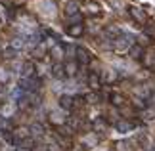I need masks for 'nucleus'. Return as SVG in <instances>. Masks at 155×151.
<instances>
[{
	"mask_svg": "<svg viewBox=\"0 0 155 151\" xmlns=\"http://www.w3.org/2000/svg\"><path fill=\"white\" fill-rule=\"evenodd\" d=\"M132 46H134V42H132L130 34H119V37L113 40V50L115 52H127Z\"/></svg>",
	"mask_w": 155,
	"mask_h": 151,
	"instance_id": "1",
	"label": "nucleus"
},
{
	"mask_svg": "<svg viewBox=\"0 0 155 151\" xmlns=\"http://www.w3.org/2000/svg\"><path fill=\"white\" fill-rule=\"evenodd\" d=\"M75 54H77V59H79L81 65H88V63L92 61V54L88 52L86 48H77Z\"/></svg>",
	"mask_w": 155,
	"mask_h": 151,
	"instance_id": "2",
	"label": "nucleus"
},
{
	"mask_svg": "<svg viewBox=\"0 0 155 151\" xmlns=\"http://www.w3.org/2000/svg\"><path fill=\"white\" fill-rule=\"evenodd\" d=\"M128 14L134 17V21H136V23L144 25V21H146V14H144V11H142L140 8H136V6H130V8H128Z\"/></svg>",
	"mask_w": 155,
	"mask_h": 151,
	"instance_id": "3",
	"label": "nucleus"
},
{
	"mask_svg": "<svg viewBox=\"0 0 155 151\" xmlns=\"http://www.w3.org/2000/svg\"><path fill=\"white\" fill-rule=\"evenodd\" d=\"M35 71H37V65H35L33 61H25V63H23V71H21V75H23V78H33Z\"/></svg>",
	"mask_w": 155,
	"mask_h": 151,
	"instance_id": "4",
	"label": "nucleus"
},
{
	"mask_svg": "<svg viewBox=\"0 0 155 151\" xmlns=\"http://www.w3.org/2000/svg\"><path fill=\"white\" fill-rule=\"evenodd\" d=\"M88 86H90L92 90H100V88H102V80H100L98 73H90V75H88Z\"/></svg>",
	"mask_w": 155,
	"mask_h": 151,
	"instance_id": "5",
	"label": "nucleus"
},
{
	"mask_svg": "<svg viewBox=\"0 0 155 151\" xmlns=\"http://www.w3.org/2000/svg\"><path fill=\"white\" fill-rule=\"evenodd\" d=\"M82 31H84V27H82V23H75V25L67 27V34L69 37H81Z\"/></svg>",
	"mask_w": 155,
	"mask_h": 151,
	"instance_id": "6",
	"label": "nucleus"
},
{
	"mask_svg": "<svg viewBox=\"0 0 155 151\" xmlns=\"http://www.w3.org/2000/svg\"><path fill=\"white\" fill-rule=\"evenodd\" d=\"M21 149H25V151H29V149H33V147H37L35 146V140H33V136H29V138H23V140H19V143H17Z\"/></svg>",
	"mask_w": 155,
	"mask_h": 151,
	"instance_id": "7",
	"label": "nucleus"
},
{
	"mask_svg": "<svg viewBox=\"0 0 155 151\" xmlns=\"http://www.w3.org/2000/svg\"><path fill=\"white\" fill-rule=\"evenodd\" d=\"M65 14H67L69 17L79 15V4H77V2H69L67 6H65Z\"/></svg>",
	"mask_w": 155,
	"mask_h": 151,
	"instance_id": "8",
	"label": "nucleus"
},
{
	"mask_svg": "<svg viewBox=\"0 0 155 151\" xmlns=\"http://www.w3.org/2000/svg\"><path fill=\"white\" fill-rule=\"evenodd\" d=\"M59 107L61 109H73V98L71 96H61L59 98Z\"/></svg>",
	"mask_w": 155,
	"mask_h": 151,
	"instance_id": "9",
	"label": "nucleus"
},
{
	"mask_svg": "<svg viewBox=\"0 0 155 151\" xmlns=\"http://www.w3.org/2000/svg\"><path fill=\"white\" fill-rule=\"evenodd\" d=\"M111 101H113V105H117V107H123L124 105V101H127V100H124V96L123 94H111Z\"/></svg>",
	"mask_w": 155,
	"mask_h": 151,
	"instance_id": "10",
	"label": "nucleus"
},
{
	"mask_svg": "<svg viewBox=\"0 0 155 151\" xmlns=\"http://www.w3.org/2000/svg\"><path fill=\"white\" fill-rule=\"evenodd\" d=\"M128 54H130V57H134V59H138L140 56H144V50H142V46H138V44H134L132 48L128 50Z\"/></svg>",
	"mask_w": 155,
	"mask_h": 151,
	"instance_id": "11",
	"label": "nucleus"
},
{
	"mask_svg": "<svg viewBox=\"0 0 155 151\" xmlns=\"http://www.w3.org/2000/svg\"><path fill=\"white\" fill-rule=\"evenodd\" d=\"M52 75H54V77H58V78H61V77L65 75L63 65H61V63H54V67H52Z\"/></svg>",
	"mask_w": 155,
	"mask_h": 151,
	"instance_id": "12",
	"label": "nucleus"
},
{
	"mask_svg": "<svg viewBox=\"0 0 155 151\" xmlns=\"http://www.w3.org/2000/svg\"><path fill=\"white\" fill-rule=\"evenodd\" d=\"M115 146H117L115 151H134V147H132V143H130V142H117Z\"/></svg>",
	"mask_w": 155,
	"mask_h": 151,
	"instance_id": "13",
	"label": "nucleus"
},
{
	"mask_svg": "<svg viewBox=\"0 0 155 151\" xmlns=\"http://www.w3.org/2000/svg\"><path fill=\"white\" fill-rule=\"evenodd\" d=\"M144 63H146V67H153V63H155V52H147L146 56H144Z\"/></svg>",
	"mask_w": 155,
	"mask_h": 151,
	"instance_id": "14",
	"label": "nucleus"
},
{
	"mask_svg": "<svg viewBox=\"0 0 155 151\" xmlns=\"http://www.w3.org/2000/svg\"><path fill=\"white\" fill-rule=\"evenodd\" d=\"M130 128H132V124L127 123V120H121V123L117 124V130H119V132H128Z\"/></svg>",
	"mask_w": 155,
	"mask_h": 151,
	"instance_id": "15",
	"label": "nucleus"
},
{
	"mask_svg": "<svg viewBox=\"0 0 155 151\" xmlns=\"http://www.w3.org/2000/svg\"><path fill=\"white\" fill-rule=\"evenodd\" d=\"M84 8L90 11V14H98V11H100V6H98L96 2H86V4H84Z\"/></svg>",
	"mask_w": 155,
	"mask_h": 151,
	"instance_id": "16",
	"label": "nucleus"
},
{
	"mask_svg": "<svg viewBox=\"0 0 155 151\" xmlns=\"http://www.w3.org/2000/svg\"><path fill=\"white\" fill-rule=\"evenodd\" d=\"M52 56H54V59H61V56H63V50H61V46H54L52 48Z\"/></svg>",
	"mask_w": 155,
	"mask_h": 151,
	"instance_id": "17",
	"label": "nucleus"
},
{
	"mask_svg": "<svg viewBox=\"0 0 155 151\" xmlns=\"http://www.w3.org/2000/svg\"><path fill=\"white\" fill-rule=\"evenodd\" d=\"M63 69H65V73H67L69 77H73V75L77 73V71H75V69H77V65H75V63H67Z\"/></svg>",
	"mask_w": 155,
	"mask_h": 151,
	"instance_id": "18",
	"label": "nucleus"
},
{
	"mask_svg": "<svg viewBox=\"0 0 155 151\" xmlns=\"http://www.w3.org/2000/svg\"><path fill=\"white\" fill-rule=\"evenodd\" d=\"M31 130H33V134H37V136H44L42 124H35V126H31Z\"/></svg>",
	"mask_w": 155,
	"mask_h": 151,
	"instance_id": "19",
	"label": "nucleus"
},
{
	"mask_svg": "<svg viewBox=\"0 0 155 151\" xmlns=\"http://www.w3.org/2000/svg\"><path fill=\"white\" fill-rule=\"evenodd\" d=\"M147 46V44H151V38H150V34H142L140 40H138V46Z\"/></svg>",
	"mask_w": 155,
	"mask_h": 151,
	"instance_id": "20",
	"label": "nucleus"
},
{
	"mask_svg": "<svg viewBox=\"0 0 155 151\" xmlns=\"http://www.w3.org/2000/svg\"><path fill=\"white\" fill-rule=\"evenodd\" d=\"M4 57H6V59H14V57H15V50H14V48L4 50Z\"/></svg>",
	"mask_w": 155,
	"mask_h": 151,
	"instance_id": "21",
	"label": "nucleus"
},
{
	"mask_svg": "<svg viewBox=\"0 0 155 151\" xmlns=\"http://www.w3.org/2000/svg\"><path fill=\"white\" fill-rule=\"evenodd\" d=\"M8 78H10V75L6 73L4 69H0V84H6V82H8Z\"/></svg>",
	"mask_w": 155,
	"mask_h": 151,
	"instance_id": "22",
	"label": "nucleus"
},
{
	"mask_svg": "<svg viewBox=\"0 0 155 151\" xmlns=\"http://www.w3.org/2000/svg\"><path fill=\"white\" fill-rule=\"evenodd\" d=\"M109 4L115 6V8H121V2H119V0H109Z\"/></svg>",
	"mask_w": 155,
	"mask_h": 151,
	"instance_id": "23",
	"label": "nucleus"
},
{
	"mask_svg": "<svg viewBox=\"0 0 155 151\" xmlns=\"http://www.w3.org/2000/svg\"><path fill=\"white\" fill-rule=\"evenodd\" d=\"M12 0H0V4H10Z\"/></svg>",
	"mask_w": 155,
	"mask_h": 151,
	"instance_id": "24",
	"label": "nucleus"
}]
</instances>
